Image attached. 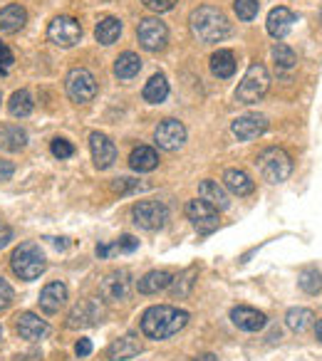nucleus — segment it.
<instances>
[{"mask_svg": "<svg viewBox=\"0 0 322 361\" xmlns=\"http://www.w3.org/2000/svg\"><path fill=\"white\" fill-rule=\"evenodd\" d=\"M189 25H191V35L203 45H216V42H223L231 35L228 18L223 16L221 8L213 6H198L189 18Z\"/></svg>", "mask_w": 322, "mask_h": 361, "instance_id": "obj_2", "label": "nucleus"}, {"mask_svg": "<svg viewBox=\"0 0 322 361\" xmlns=\"http://www.w3.org/2000/svg\"><path fill=\"white\" fill-rule=\"evenodd\" d=\"M8 109H11V114L18 116V119H25V116H30L32 109H35V102H32L30 92H28V90L13 92L11 102H8Z\"/></svg>", "mask_w": 322, "mask_h": 361, "instance_id": "obj_31", "label": "nucleus"}, {"mask_svg": "<svg viewBox=\"0 0 322 361\" xmlns=\"http://www.w3.org/2000/svg\"><path fill=\"white\" fill-rule=\"evenodd\" d=\"M121 35V20L119 18H102L95 27V37L100 45H114Z\"/></svg>", "mask_w": 322, "mask_h": 361, "instance_id": "obj_27", "label": "nucleus"}, {"mask_svg": "<svg viewBox=\"0 0 322 361\" xmlns=\"http://www.w3.org/2000/svg\"><path fill=\"white\" fill-rule=\"evenodd\" d=\"M179 0H141V6L149 8V11L154 13H169L174 11V6H177Z\"/></svg>", "mask_w": 322, "mask_h": 361, "instance_id": "obj_38", "label": "nucleus"}, {"mask_svg": "<svg viewBox=\"0 0 322 361\" xmlns=\"http://www.w3.org/2000/svg\"><path fill=\"white\" fill-rule=\"evenodd\" d=\"M233 8H236V16L248 23L258 16V11H261V0H236Z\"/></svg>", "mask_w": 322, "mask_h": 361, "instance_id": "obj_36", "label": "nucleus"}, {"mask_svg": "<svg viewBox=\"0 0 322 361\" xmlns=\"http://www.w3.org/2000/svg\"><path fill=\"white\" fill-rule=\"evenodd\" d=\"M16 331L20 334V339H25V341H40L50 334V326H47L45 319H40V317L32 314V312H23V314H18Z\"/></svg>", "mask_w": 322, "mask_h": 361, "instance_id": "obj_15", "label": "nucleus"}, {"mask_svg": "<svg viewBox=\"0 0 322 361\" xmlns=\"http://www.w3.org/2000/svg\"><path fill=\"white\" fill-rule=\"evenodd\" d=\"M114 245H97V257H107L109 252H114Z\"/></svg>", "mask_w": 322, "mask_h": 361, "instance_id": "obj_46", "label": "nucleus"}, {"mask_svg": "<svg viewBox=\"0 0 322 361\" xmlns=\"http://www.w3.org/2000/svg\"><path fill=\"white\" fill-rule=\"evenodd\" d=\"M193 275H196V270L193 267H189V270H184L179 277H174L172 280V292L177 297H184V295H189V290H191V285H193Z\"/></svg>", "mask_w": 322, "mask_h": 361, "instance_id": "obj_34", "label": "nucleus"}, {"mask_svg": "<svg viewBox=\"0 0 322 361\" xmlns=\"http://www.w3.org/2000/svg\"><path fill=\"white\" fill-rule=\"evenodd\" d=\"M13 240V231L11 228H0V250Z\"/></svg>", "mask_w": 322, "mask_h": 361, "instance_id": "obj_45", "label": "nucleus"}, {"mask_svg": "<svg viewBox=\"0 0 322 361\" xmlns=\"http://www.w3.org/2000/svg\"><path fill=\"white\" fill-rule=\"evenodd\" d=\"M223 188L226 191H231L233 196H251L253 191H256V183L251 180V176L246 173V171L241 169H228L226 173H223Z\"/></svg>", "mask_w": 322, "mask_h": 361, "instance_id": "obj_21", "label": "nucleus"}, {"mask_svg": "<svg viewBox=\"0 0 322 361\" xmlns=\"http://www.w3.org/2000/svg\"><path fill=\"white\" fill-rule=\"evenodd\" d=\"M258 171H261L263 180L268 183H282L287 180V176L292 173V159L285 149H278V146H270L266 149L256 161Z\"/></svg>", "mask_w": 322, "mask_h": 361, "instance_id": "obj_4", "label": "nucleus"}, {"mask_svg": "<svg viewBox=\"0 0 322 361\" xmlns=\"http://www.w3.org/2000/svg\"><path fill=\"white\" fill-rule=\"evenodd\" d=\"M297 285H300V290L307 292V295H317V292L322 290V275L317 270H312V267H307V270H302L300 275H297Z\"/></svg>", "mask_w": 322, "mask_h": 361, "instance_id": "obj_33", "label": "nucleus"}, {"mask_svg": "<svg viewBox=\"0 0 322 361\" xmlns=\"http://www.w3.org/2000/svg\"><path fill=\"white\" fill-rule=\"evenodd\" d=\"M50 149H52V156H55V159H60V161L62 159H70V156L75 154V146H72L67 139H55Z\"/></svg>", "mask_w": 322, "mask_h": 361, "instance_id": "obj_37", "label": "nucleus"}, {"mask_svg": "<svg viewBox=\"0 0 322 361\" xmlns=\"http://www.w3.org/2000/svg\"><path fill=\"white\" fill-rule=\"evenodd\" d=\"M13 62H16V57H13L11 47L0 42V75H8L11 67H13Z\"/></svg>", "mask_w": 322, "mask_h": 361, "instance_id": "obj_40", "label": "nucleus"}, {"mask_svg": "<svg viewBox=\"0 0 322 361\" xmlns=\"http://www.w3.org/2000/svg\"><path fill=\"white\" fill-rule=\"evenodd\" d=\"M154 141H156V146L164 151H179L186 144V126L179 119L159 121V126H156V131H154Z\"/></svg>", "mask_w": 322, "mask_h": 361, "instance_id": "obj_11", "label": "nucleus"}, {"mask_svg": "<svg viewBox=\"0 0 322 361\" xmlns=\"http://www.w3.org/2000/svg\"><path fill=\"white\" fill-rule=\"evenodd\" d=\"M114 247L119 252H134L136 247H139V240H136L134 235H121L119 240L114 243Z\"/></svg>", "mask_w": 322, "mask_h": 361, "instance_id": "obj_42", "label": "nucleus"}, {"mask_svg": "<svg viewBox=\"0 0 322 361\" xmlns=\"http://www.w3.org/2000/svg\"><path fill=\"white\" fill-rule=\"evenodd\" d=\"M144 102H149V104H161V102L169 97V82L164 75H154L149 82L144 85Z\"/></svg>", "mask_w": 322, "mask_h": 361, "instance_id": "obj_29", "label": "nucleus"}, {"mask_svg": "<svg viewBox=\"0 0 322 361\" xmlns=\"http://www.w3.org/2000/svg\"><path fill=\"white\" fill-rule=\"evenodd\" d=\"M136 37L146 52H161L169 42V27L159 18H144L136 27Z\"/></svg>", "mask_w": 322, "mask_h": 361, "instance_id": "obj_7", "label": "nucleus"}, {"mask_svg": "<svg viewBox=\"0 0 322 361\" xmlns=\"http://www.w3.org/2000/svg\"><path fill=\"white\" fill-rule=\"evenodd\" d=\"M231 319H233V324L243 331H261L263 326L268 324L266 314L258 312V310H253V307H233Z\"/></svg>", "mask_w": 322, "mask_h": 361, "instance_id": "obj_20", "label": "nucleus"}, {"mask_svg": "<svg viewBox=\"0 0 322 361\" xmlns=\"http://www.w3.org/2000/svg\"><path fill=\"white\" fill-rule=\"evenodd\" d=\"M28 146V131L16 124H3L0 126V149L18 154Z\"/></svg>", "mask_w": 322, "mask_h": 361, "instance_id": "obj_23", "label": "nucleus"}, {"mask_svg": "<svg viewBox=\"0 0 322 361\" xmlns=\"http://www.w3.org/2000/svg\"><path fill=\"white\" fill-rule=\"evenodd\" d=\"M129 166L139 173H146V171H154L159 166V154H156L151 146H136L129 156Z\"/></svg>", "mask_w": 322, "mask_h": 361, "instance_id": "obj_26", "label": "nucleus"}, {"mask_svg": "<svg viewBox=\"0 0 322 361\" xmlns=\"http://www.w3.org/2000/svg\"><path fill=\"white\" fill-rule=\"evenodd\" d=\"M211 72L218 80H228L236 72V57L231 50H216L211 55Z\"/></svg>", "mask_w": 322, "mask_h": 361, "instance_id": "obj_28", "label": "nucleus"}, {"mask_svg": "<svg viewBox=\"0 0 322 361\" xmlns=\"http://www.w3.org/2000/svg\"><path fill=\"white\" fill-rule=\"evenodd\" d=\"M312 319H315V312L307 310V307H292L285 314V324L290 326L292 331H305L307 326L312 324Z\"/></svg>", "mask_w": 322, "mask_h": 361, "instance_id": "obj_32", "label": "nucleus"}, {"mask_svg": "<svg viewBox=\"0 0 322 361\" xmlns=\"http://www.w3.org/2000/svg\"><path fill=\"white\" fill-rule=\"evenodd\" d=\"M25 23H28V13L18 3L6 6L0 11V32H18L25 27Z\"/></svg>", "mask_w": 322, "mask_h": 361, "instance_id": "obj_25", "label": "nucleus"}, {"mask_svg": "<svg viewBox=\"0 0 322 361\" xmlns=\"http://www.w3.org/2000/svg\"><path fill=\"white\" fill-rule=\"evenodd\" d=\"M231 129H233V134L238 136V141H253L261 134H266L268 119L261 114H246V116H238Z\"/></svg>", "mask_w": 322, "mask_h": 361, "instance_id": "obj_16", "label": "nucleus"}, {"mask_svg": "<svg viewBox=\"0 0 322 361\" xmlns=\"http://www.w3.org/2000/svg\"><path fill=\"white\" fill-rule=\"evenodd\" d=\"M90 149H92V161H95V166L100 171L109 169V166L117 161V146L107 134L92 131L90 134Z\"/></svg>", "mask_w": 322, "mask_h": 361, "instance_id": "obj_14", "label": "nucleus"}, {"mask_svg": "<svg viewBox=\"0 0 322 361\" xmlns=\"http://www.w3.org/2000/svg\"><path fill=\"white\" fill-rule=\"evenodd\" d=\"M315 334H317V339H320V341H322V319H320V322H317V326H315Z\"/></svg>", "mask_w": 322, "mask_h": 361, "instance_id": "obj_48", "label": "nucleus"}, {"mask_svg": "<svg viewBox=\"0 0 322 361\" xmlns=\"http://www.w3.org/2000/svg\"><path fill=\"white\" fill-rule=\"evenodd\" d=\"M268 87H270V75H268V70L261 62H253V65L248 67L246 77L241 80V85H238L236 99L241 102V104H256V102H261L263 97L268 94Z\"/></svg>", "mask_w": 322, "mask_h": 361, "instance_id": "obj_5", "label": "nucleus"}, {"mask_svg": "<svg viewBox=\"0 0 322 361\" xmlns=\"http://www.w3.org/2000/svg\"><path fill=\"white\" fill-rule=\"evenodd\" d=\"M11 302H13V287L8 285L3 277H0V312L8 310V307H11Z\"/></svg>", "mask_w": 322, "mask_h": 361, "instance_id": "obj_41", "label": "nucleus"}, {"mask_svg": "<svg viewBox=\"0 0 322 361\" xmlns=\"http://www.w3.org/2000/svg\"><path fill=\"white\" fill-rule=\"evenodd\" d=\"M65 90H67V97H70L75 104H90L97 97V80L90 70L75 67V70L67 72Z\"/></svg>", "mask_w": 322, "mask_h": 361, "instance_id": "obj_6", "label": "nucleus"}, {"mask_svg": "<svg viewBox=\"0 0 322 361\" xmlns=\"http://www.w3.org/2000/svg\"><path fill=\"white\" fill-rule=\"evenodd\" d=\"M141 341L136 334H124L119 336V339H114L109 344V349H107V356H109V361H131L134 356L141 354Z\"/></svg>", "mask_w": 322, "mask_h": 361, "instance_id": "obj_18", "label": "nucleus"}, {"mask_svg": "<svg viewBox=\"0 0 322 361\" xmlns=\"http://www.w3.org/2000/svg\"><path fill=\"white\" fill-rule=\"evenodd\" d=\"M75 354L80 356V359H85V356L92 354V341L90 339H80L75 344Z\"/></svg>", "mask_w": 322, "mask_h": 361, "instance_id": "obj_44", "label": "nucleus"}, {"mask_svg": "<svg viewBox=\"0 0 322 361\" xmlns=\"http://www.w3.org/2000/svg\"><path fill=\"white\" fill-rule=\"evenodd\" d=\"M295 23H297V18H295V13H292L290 8L278 6V8H273V11L268 13L266 27H268V32L275 37V40H280V37H285L287 32L292 30V25H295Z\"/></svg>", "mask_w": 322, "mask_h": 361, "instance_id": "obj_17", "label": "nucleus"}, {"mask_svg": "<svg viewBox=\"0 0 322 361\" xmlns=\"http://www.w3.org/2000/svg\"><path fill=\"white\" fill-rule=\"evenodd\" d=\"M186 324H189V312L177 310V307H169V305L149 307L141 314V334L154 341L169 339V336L179 334Z\"/></svg>", "mask_w": 322, "mask_h": 361, "instance_id": "obj_1", "label": "nucleus"}, {"mask_svg": "<svg viewBox=\"0 0 322 361\" xmlns=\"http://www.w3.org/2000/svg\"><path fill=\"white\" fill-rule=\"evenodd\" d=\"M67 302V285L62 282H50V285L42 287L40 292V310L47 314H57V312L65 307Z\"/></svg>", "mask_w": 322, "mask_h": 361, "instance_id": "obj_19", "label": "nucleus"}, {"mask_svg": "<svg viewBox=\"0 0 322 361\" xmlns=\"http://www.w3.org/2000/svg\"><path fill=\"white\" fill-rule=\"evenodd\" d=\"M13 173H16V166H13L11 161L0 159V183H3V180H11Z\"/></svg>", "mask_w": 322, "mask_h": 361, "instance_id": "obj_43", "label": "nucleus"}, {"mask_svg": "<svg viewBox=\"0 0 322 361\" xmlns=\"http://www.w3.org/2000/svg\"><path fill=\"white\" fill-rule=\"evenodd\" d=\"M47 37H50V42L57 47H75L82 37V27L75 18L60 16L47 25Z\"/></svg>", "mask_w": 322, "mask_h": 361, "instance_id": "obj_10", "label": "nucleus"}, {"mask_svg": "<svg viewBox=\"0 0 322 361\" xmlns=\"http://www.w3.org/2000/svg\"><path fill=\"white\" fill-rule=\"evenodd\" d=\"M174 275L167 270H151L146 272L144 277H141L139 282H136V290L141 292V295H156V292L167 290L169 285H172Z\"/></svg>", "mask_w": 322, "mask_h": 361, "instance_id": "obj_24", "label": "nucleus"}, {"mask_svg": "<svg viewBox=\"0 0 322 361\" xmlns=\"http://www.w3.org/2000/svg\"><path fill=\"white\" fill-rule=\"evenodd\" d=\"M139 70H141V60L134 52H121V55L117 57L114 75L119 77V80H131V77L139 75Z\"/></svg>", "mask_w": 322, "mask_h": 361, "instance_id": "obj_30", "label": "nucleus"}, {"mask_svg": "<svg viewBox=\"0 0 322 361\" xmlns=\"http://www.w3.org/2000/svg\"><path fill=\"white\" fill-rule=\"evenodd\" d=\"M131 292V275L126 270H114L109 275H105V280L100 282V295L107 302H121L126 300Z\"/></svg>", "mask_w": 322, "mask_h": 361, "instance_id": "obj_13", "label": "nucleus"}, {"mask_svg": "<svg viewBox=\"0 0 322 361\" xmlns=\"http://www.w3.org/2000/svg\"><path fill=\"white\" fill-rule=\"evenodd\" d=\"M131 218L139 228L144 231H159L167 226L169 221V208L161 201H139L131 208Z\"/></svg>", "mask_w": 322, "mask_h": 361, "instance_id": "obj_8", "label": "nucleus"}, {"mask_svg": "<svg viewBox=\"0 0 322 361\" xmlns=\"http://www.w3.org/2000/svg\"><path fill=\"white\" fill-rule=\"evenodd\" d=\"M273 60H275V65L282 67V70H290V67H295L297 57L287 45H275L273 47Z\"/></svg>", "mask_w": 322, "mask_h": 361, "instance_id": "obj_35", "label": "nucleus"}, {"mask_svg": "<svg viewBox=\"0 0 322 361\" xmlns=\"http://www.w3.org/2000/svg\"><path fill=\"white\" fill-rule=\"evenodd\" d=\"M186 218L193 223L198 233H211L218 228V208H213L211 203H206L201 198H193V201L186 203Z\"/></svg>", "mask_w": 322, "mask_h": 361, "instance_id": "obj_12", "label": "nucleus"}, {"mask_svg": "<svg viewBox=\"0 0 322 361\" xmlns=\"http://www.w3.org/2000/svg\"><path fill=\"white\" fill-rule=\"evenodd\" d=\"M0 339H3V326H0Z\"/></svg>", "mask_w": 322, "mask_h": 361, "instance_id": "obj_49", "label": "nucleus"}, {"mask_svg": "<svg viewBox=\"0 0 322 361\" xmlns=\"http://www.w3.org/2000/svg\"><path fill=\"white\" fill-rule=\"evenodd\" d=\"M193 361H218V359H216V356H213V354H198Z\"/></svg>", "mask_w": 322, "mask_h": 361, "instance_id": "obj_47", "label": "nucleus"}, {"mask_svg": "<svg viewBox=\"0 0 322 361\" xmlns=\"http://www.w3.org/2000/svg\"><path fill=\"white\" fill-rule=\"evenodd\" d=\"M198 196L203 198L206 203H211L213 208H218V211H226L228 206H231V198H228V191L218 183V180H201L198 183Z\"/></svg>", "mask_w": 322, "mask_h": 361, "instance_id": "obj_22", "label": "nucleus"}, {"mask_svg": "<svg viewBox=\"0 0 322 361\" xmlns=\"http://www.w3.org/2000/svg\"><path fill=\"white\" fill-rule=\"evenodd\" d=\"M105 319V307L100 300H82L75 305L67 314V326L70 329H87V326H97Z\"/></svg>", "mask_w": 322, "mask_h": 361, "instance_id": "obj_9", "label": "nucleus"}, {"mask_svg": "<svg viewBox=\"0 0 322 361\" xmlns=\"http://www.w3.org/2000/svg\"><path fill=\"white\" fill-rule=\"evenodd\" d=\"M136 188H144V183L131 180V178H114V183H112V191H117V193H131V191H136Z\"/></svg>", "mask_w": 322, "mask_h": 361, "instance_id": "obj_39", "label": "nucleus"}, {"mask_svg": "<svg viewBox=\"0 0 322 361\" xmlns=\"http://www.w3.org/2000/svg\"><path fill=\"white\" fill-rule=\"evenodd\" d=\"M11 267L20 280L32 282L47 270V260H45V252L40 250L37 243H23L13 250L11 255Z\"/></svg>", "mask_w": 322, "mask_h": 361, "instance_id": "obj_3", "label": "nucleus"}]
</instances>
